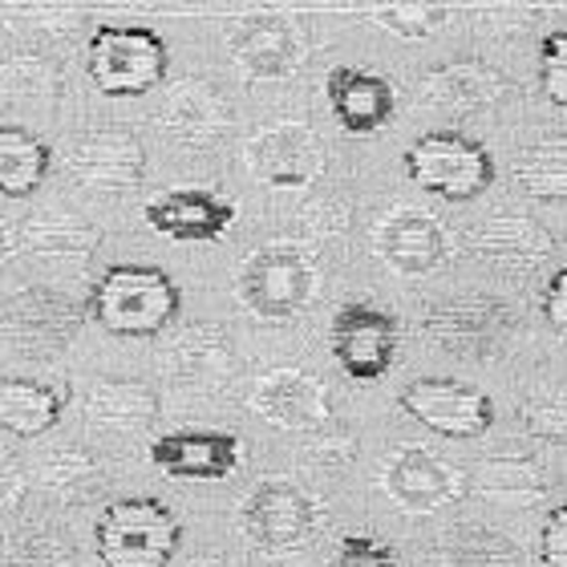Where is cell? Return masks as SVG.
<instances>
[{
  "mask_svg": "<svg viewBox=\"0 0 567 567\" xmlns=\"http://www.w3.org/2000/svg\"><path fill=\"white\" fill-rule=\"evenodd\" d=\"M158 417V393L138 378H102L85 393V425L102 434H138Z\"/></svg>",
  "mask_w": 567,
  "mask_h": 567,
  "instance_id": "obj_25",
  "label": "cell"
},
{
  "mask_svg": "<svg viewBox=\"0 0 567 567\" xmlns=\"http://www.w3.org/2000/svg\"><path fill=\"white\" fill-rule=\"evenodd\" d=\"M320 503L288 478H264L239 503V532L264 556L305 551L320 532Z\"/></svg>",
  "mask_w": 567,
  "mask_h": 567,
  "instance_id": "obj_6",
  "label": "cell"
},
{
  "mask_svg": "<svg viewBox=\"0 0 567 567\" xmlns=\"http://www.w3.org/2000/svg\"><path fill=\"white\" fill-rule=\"evenodd\" d=\"M49 166H53V151L45 138H37L24 126L4 122L0 126V190L4 199H24L45 183Z\"/></svg>",
  "mask_w": 567,
  "mask_h": 567,
  "instance_id": "obj_30",
  "label": "cell"
},
{
  "mask_svg": "<svg viewBox=\"0 0 567 567\" xmlns=\"http://www.w3.org/2000/svg\"><path fill=\"white\" fill-rule=\"evenodd\" d=\"M381 491L405 511V515H434L454 507L466 495V478L454 462H446L437 450L402 442L381 462Z\"/></svg>",
  "mask_w": 567,
  "mask_h": 567,
  "instance_id": "obj_8",
  "label": "cell"
},
{
  "mask_svg": "<svg viewBox=\"0 0 567 567\" xmlns=\"http://www.w3.org/2000/svg\"><path fill=\"white\" fill-rule=\"evenodd\" d=\"M373 21L405 41H425L450 21V12L442 4H381L373 9Z\"/></svg>",
  "mask_w": 567,
  "mask_h": 567,
  "instance_id": "obj_34",
  "label": "cell"
},
{
  "mask_svg": "<svg viewBox=\"0 0 567 567\" xmlns=\"http://www.w3.org/2000/svg\"><path fill=\"white\" fill-rule=\"evenodd\" d=\"M163 131H166V138L175 142V146H183V151L207 154L227 138V131H231V106H227L207 82L190 78V82H178L175 90L166 94Z\"/></svg>",
  "mask_w": 567,
  "mask_h": 567,
  "instance_id": "obj_21",
  "label": "cell"
},
{
  "mask_svg": "<svg viewBox=\"0 0 567 567\" xmlns=\"http://www.w3.org/2000/svg\"><path fill=\"white\" fill-rule=\"evenodd\" d=\"M248 171L264 187H312L324 175V142L305 122H272L248 142Z\"/></svg>",
  "mask_w": 567,
  "mask_h": 567,
  "instance_id": "obj_13",
  "label": "cell"
},
{
  "mask_svg": "<svg viewBox=\"0 0 567 567\" xmlns=\"http://www.w3.org/2000/svg\"><path fill=\"white\" fill-rule=\"evenodd\" d=\"M539 559H544V567H567V507H556L544 519Z\"/></svg>",
  "mask_w": 567,
  "mask_h": 567,
  "instance_id": "obj_37",
  "label": "cell"
},
{
  "mask_svg": "<svg viewBox=\"0 0 567 567\" xmlns=\"http://www.w3.org/2000/svg\"><path fill=\"white\" fill-rule=\"evenodd\" d=\"M224 37H227V49H231V61H236L239 70H244V78H251V82L292 78L300 58H305V45H300L292 21L276 17V12L231 17Z\"/></svg>",
  "mask_w": 567,
  "mask_h": 567,
  "instance_id": "obj_14",
  "label": "cell"
},
{
  "mask_svg": "<svg viewBox=\"0 0 567 567\" xmlns=\"http://www.w3.org/2000/svg\"><path fill=\"white\" fill-rule=\"evenodd\" d=\"M190 567H224V564H212V559H199V564H190Z\"/></svg>",
  "mask_w": 567,
  "mask_h": 567,
  "instance_id": "obj_39",
  "label": "cell"
},
{
  "mask_svg": "<svg viewBox=\"0 0 567 567\" xmlns=\"http://www.w3.org/2000/svg\"><path fill=\"white\" fill-rule=\"evenodd\" d=\"M183 544V519L158 498H118L94 523V551L106 567H166Z\"/></svg>",
  "mask_w": 567,
  "mask_h": 567,
  "instance_id": "obj_2",
  "label": "cell"
},
{
  "mask_svg": "<svg viewBox=\"0 0 567 567\" xmlns=\"http://www.w3.org/2000/svg\"><path fill=\"white\" fill-rule=\"evenodd\" d=\"M471 251L478 260L495 264L498 272H539L556 256V239L547 227H539L532 215H491L483 227L471 231Z\"/></svg>",
  "mask_w": 567,
  "mask_h": 567,
  "instance_id": "obj_19",
  "label": "cell"
},
{
  "mask_svg": "<svg viewBox=\"0 0 567 567\" xmlns=\"http://www.w3.org/2000/svg\"><path fill=\"white\" fill-rule=\"evenodd\" d=\"M4 567H73V544L49 527H29L9 539Z\"/></svg>",
  "mask_w": 567,
  "mask_h": 567,
  "instance_id": "obj_32",
  "label": "cell"
},
{
  "mask_svg": "<svg viewBox=\"0 0 567 567\" xmlns=\"http://www.w3.org/2000/svg\"><path fill=\"white\" fill-rule=\"evenodd\" d=\"M85 73L97 94L142 97L166 78V41L151 24H94Z\"/></svg>",
  "mask_w": 567,
  "mask_h": 567,
  "instance_id": "obj_3",
  "label": "cell"
},
{
  "mask_svg": "<svg viewBox=\"0 0 567 567\" xmlns=\"http://www.w3.org/2000/svg\"><path fill=\"white\" fill-rule=\"evenodd\" d=\"M402 166L414 187L450 203L478 199L495 183V158H491V151L462 131H425L405 151Z\"/></svg>",
  "mask_w": 567,
  "mask_h": 567,
  "instance_id": "obj_4",
  "label": "cell"
},
{
  "mask_svg": "<svg viewBox=\"0 0 567 567\" xmlns=\"http://www.w3.org/2000/svg\"><path fill=\"white\" fill-rule=\"evenodd\" d=\"M430 567H523V551L483 523H458L437 535Z\"/></svg>",
  "mask_w": 567,
  "mask_h": 567,
  "instance_id": "obj_27",
  "label": "cell"
},
{
  "mask_svg": "<svg viewBox=\"0 0 567 567\" xmlns=\"http://www.w3.org/2000/svg\"><path fill=\"white\" fill-rule=\"evenodd\" d=\"M166 369L178 385L190 390H219L236 373V353H231V337L212 324H195V329L178 332L166 353Z\"/></svg>",
  "mask_w": 567,
  "mask_h": 567,
  "instance_id": "obj_24",
  "label": "cell"
},
{
  "mask_svg": "<svg viewBox=\"0 0 567 567\" xmlns=\"http://www.w3.org/2000/svg\"><path fill=\"white\" fill-rule=\"evenodd\" d=\"M320 288V268L300 244H264L236 276L239 305L260 320H292Z\"/></svg>",
  "mask_w": 567,
  "mask_h": 567,
  "instance_id": "obj_5",
  "label": "cell"
},
{
  "mask_svg": "<svg viewBox=\"0 0 567 567\" xmlns=\"http://www.w3.org/2000/svg\"><path fill=\"white\" fill-rule=\"evenodd\" d=\"M97 244H102V231L82 215L37 212L21 227V248L41 260H85L94 256Z\"/></svg>",
  "mask_w": 567,
  "mask_h": 567,
  "instance_id": "obj_28",
  "label": "cell"
},
{
  "mask_svg": "<svg viewBox=\"0 0 567 567\" xmlns=\"http://www.w3.org/2000/svg\"><path fill=\"white\" fill-rule=\"evenodd\" d=\"M329 344L341 373H349V381L369 385V381L385 378L398 357V320L369 300H349L332 317Z\"/></svg>",
  "mask_w": 567,
  "mask_h": 567,
  "instance_id": "obj_9",
  "label": "cell"
},
{
  "mask_svg": "<svg viewBox=\"0 0 567 567\" xmlns=\"http://www.w3.org/2000/svg\"><path fill=\"white\" fill-rule=\"evenodd\" d=\"M251 410L280 430H320L332 414V393L305 369H272L256 381Z\"/></svg>",
  "mask_w": 567,
  "mask_h": 567,
  "instance_id": "obj_17",
  "label": "cell"
},
{
  "mask_svg": "<svg viewBox=\"0 0 567 567\" xmlns=\"http://www.w3.org/2000/svg\"><path fill=\"white\" fill-rule=\"evenodd\" d=\"M146 224L166 239L178 244H215L236 224V203L207 187H175L154 195L146 207Z\"/></svg>",
  "mask_w": 567,
  "mask_h": 567,
  "instance_id": "obj_16",
  "label": "cell"
},
{
  "mask_svg": "<svg viewBox=\"0 0 567 567\" xmlns=\"http://www.w3.org/2000/svg\"><path fill=\"white\" fill-rule=\"evenodd\" d=\"M519 324L515 305L498 296H450L422 308V332L442 353L454 357H495Z\"/></svg>",
  "mask_w": 567,
  "mask_h": 567,
  "instance_id": "obj_7",
  "label": "cell"
},
{
  "mask_svg": "<svg viewBox=\"0 0 567 567\" xmlns=\"http://www.w3.org/2000/svg\"><path fill=\"white\" fill-rule=\"evenodd\" d=\"M70 405V390L58 381L37 378H4L0 385V422L12 437H37L53 430Z\"/></svg>",
  "mask_w": 567,
  "mask_h": 567,
  "instance_id": "obj_26",
  "label": "cell"
},
{
  "mask_svg": "<svg viewBox=\"0 0 567 567\" xmlns=\"http://www.w3.org/2000/svg\"><path fill=\"white\" fill-rule=\"evenodd\" d=\"M65 171L85 190L126 195L146 175V151L134 131H90L65 151Z\"/></svg>",
  "mask_w": 567,
  "mask_h": 567,
  "instance_id": "obj_12",
  "label": "cell"
},
{
  "mask_svg": "<svg viewBox=\"0 0 567 567\" xmlns=\"http://www.w3.org/2000/svg\"><path fill=\"white\" fill-rule=\"evenodd\" d=\"M511 94H515V82H507L495 65L466 58L425 73L417 97H422V106L442 110V114H478V110L498 106Z\"/></svg>",
  "mask_w": 567,
  "mask_h": 567,
  "instance_id": "obj_20",
  "label": "cell"
},
{
  "mask_svg": "<svg viewBox=\"0 0 567 567\" xmlns=\"http://www.w3.org/2000/svg\"><path fill=\"white\" fill-rule=\"evenodd\" d=\"M324 97H329L332 118L349 134H378L393 118V85L381 73H369L361 65H337L324 78Z\"/></svg>",
  "mask_w": 567,
  "mask_h": 567,
  "instance_id": "obj_22",
  "label": "cell"
},
{
  "mask_svg": "<svg viewBox=\"0 0 567 567\" xmlns=\"http://www.w3.org/2000/svg\"><path fill=\"white\" fill-rule=\"evenodd\" d=\"M183 292L154 264H114L90 292V317L114 337H158L178 317Z\"/></svg>",
  "mask_w": 567,
  "mask_h": 567,
  "instance_id": "obj_1",
  "label": "cell"
},
{
  "mask_svg": "<svg viewBox=\"0 0 567 567\" xmlns=\"http://www.w3.org/2000/svg\"><path fill=\"white\" fill-rule=\"evenodd\" d=\"M515 183L527 199L564 203L567 199V138H544L519 151Z\"/></svg>",
  "mask_w": 567,
  "mask_h": 567,
  "instance_id": "obj_31",
  "label": "cell"
},
{
  "mask_svg": "<svg viewBox=\"0 0 567 567\" xmlns=\"http://www.w3.org/2000/svg\"><path fill=\"white\" fill-rule=\"evenodd\" d=\"M398 402L417 425H425L430 434L442 437H458V442H471V437H483L491 425H495V402L486 398L483 390L474 385H462V381L450 378H417L410 385H402Z\"/></svg>",
  "mask_w": 567,
  "mask_h": 567,
  "instance_id": "obj_10",
  "label": "cell"
},
{
  "mask_svg": "<svg viewBox=\"0 0 567 567\" xmlns=\"http://www.w3.org/2000/svg\"><path fill=\"white\" fill-rule=\"evenodd\" d=\"M378 256L402 276H430L450 260V236L430 212L393 207L378 224Z\"/></svg>",
  "mask_w": 567,
  "mask_h": 567,
  "instance_id": "obj_18",
  "label": "cell"
},
{
  "mask_svg": "<svg viewBox=\"0 0 567 567\" xmlns=\"http://www.w3.org/2000/svg\"><path fill=\"white\" fill-rule=\"evenodd\" d=\"M33 478L45 495H53L65 507H82L106 491V471L85 450H53L33 466Z\"/></svg>",
  "mask_w": 567,
  "mask_h": 567,
  "instance_id": "obj_29",
  "label": "cell"
},
{
  "mask_svg": "<svg viewBox=\"0 0 567 567\" xmlns=\"http://www.w3.org/2000/svg\"><path fill=\"white\" fill-rule=\"evenodd\" d=\"M539 312H544L547 329L567 341V268H559V272L544 284V296H539Z\"/></svg>",
  "mask_w": 567,
  "mask_h": 567,
  "instance_id": "obj_38",
  "label": "cell"
},
{
  "mask_svg": "<svg viewBox=\"0 0 567 567\" xmlns=\"http://www.w3.org/2000/svg\"><path fill=\"white\" fill-rule=\"evenodd\" d=\"M539 90L551 106L567 110V29L547 33L539 45Z\"/></svg>",
  "mask_w": 567,
  "mask_h": 567,
  "instance_id": "obj_35",
  "label": "cell"
},
{
  "mask_svg": "<svg viewBox=\"0 0 567 567\" xmlns=\"http://www.w3.org/2000/svg\"><path fill=\"white\" fill-rule=\"evenodd\" d=\"M332 567H402V564H398V551H393L385 539L349 535V539H341V547H337Z\"/></svg>",
  "mask_w": 567,
  "mask_h": 567,
  "instance_id": "obj_36",
  "label": "cell"
},
{
  "mask_svg": "<svg viewBox=\"0 0 567 567\" xmlns=\"http://www.w3.org/2000/svg\"><path fill=\"white\" fill-rule=\"evenodd\" d=\"M82 329V305H73L65 292L53 288H21L4 305V332L9 344L29 357H53L73 341V332Z\"/></svg>",
  "mask_w": 567,
  "mask_h": 567,
  "instance_id": "obj_11",
  "label": "cell"
},
{
  "mask_svg": "<svg viewBox=\"0 0 567 567\" xmlns=\"http://www.w3.org/2000/svg\"><path fill=\"white\" fill-rule=\"evenodd\" d=\"M519 422L527 425V434L551 446H567V385H551V390L532 393L519 405Z\"/></svg>",
  "mask_w": 567,
  "mask_h": 567,
  "instance_id": "obj_33",
  "label": "cell"
},
{
  "mask_svg": "<svg viewBox=\"0 0 567 567\" xmlns=\"http://www.w3.org/2000/svg\"><path fill=\"white\" fill-rule=\"evenodd\" d=\"M151 462L171 483H224L239 471V437L227 430H175L154 437Z\"/></svg>",
  "mask_w": 567,
  "mask_h": 567,
  "instance_id": "obj_15",
  "label": "cell"
},
{
  "mask_svg": "<svg viewBox=\"0 0 567 567\" xmlns=\"http://www.w3.org/2000/svg\"><path fill=\"white\" fill-rule=\"evenodd\" d=\"M547 466L532 446L503 442L478 462V491L503 507H532L547 495Z\"/></svg>",
  "mask_w": 567,
  "mask_h": 567,
  "instance_id": "obj_23",
  "label": "cell"
}]
</instances>
